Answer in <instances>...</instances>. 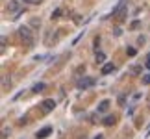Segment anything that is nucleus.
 <instances>
[{
	"mask_svg": "<svg viewBox=\"0 0 150 139\" xmlns=\"http://www.w3.org/2000/svg\"><path fill=\"white\" fill-rule=\"evenodd\" d=\"M139 24H141L139 21H134V22H132V24H130V28H132V30H135V28H139Z\"/></svg>",
	"mask_w": 150,
	"mask_h": 139,
	"instance_id": "17",
	"label": "nucleus"
},
{
	"mask_svg": "<svg viewBox=\"0 0 150 139\" xmlns=\"http://www.w3.org/2000/svg\"><path fill=\"white\" fill-rule=\"evenodd\" d=\"M45 87H47V85H45L43 82H39V84H35V85L32 87V91H33V93H43V91H45Z\"/></svg>",
	"mask_w": 150,
	"mask_h": 139,
	"instance_id": "11",
	"label": "nucleus"
},
{
	"mask_svg": "<svg viewBox=\"0 0 150 139\" xmlns=\"http://www.w3.org/2000/svg\"><path fill=\"white\" fill-rule=\"evenodd\" d=\"M115 123H117V117H115V115H108V117L102 121V124H104V126H113Z\"/></svg>",
	"mask_w": 150,
	"mask_h": 139,
	"instance_id": "8",
	"label": "nucleus"
},
{
	"mask_svg": "<svg viewBox=\"0 0 150 139\" xmlns=\"http://www.w3.org/2000/svg\"><path fill=\"white\" fill-rule=\"evenodd\" d=\"M8 85H11V82H9V80H8V78L4 76V84H2V87H4V91L8 89Z\"/></svg>",
	"mask_w": 150,
	"mask_h": 139,
	"instance_id": "16",
	"label": "nucleus"
},
{
	"mask_svg": "<svg viewBox=\"0 0 150 139\" xmlns=\"http://www.w3.org/2000/svg\"><path fill=\"white\" fill-rule=\"evenodd\" d=\"M145 67L148 69V71H150V54L146 56V61H145Z\"/></svg>",
	"mask_w": 150,
	"mask_h": 139,
	"instance_id": "19",
	"label": "nucleus"
},
{
	"mask_svg": "<svg viewBox=\"0 0 150 139\" xmlns=\"http://www.w3.org/2000/svg\"><path fill=\"white\" fill-rule=\"evenodd\" d=\"M95 61H96V65H100V63H104L106 61V54H104V52H96V56H95Z\"/></svg>",
	"mask_w": 150,
	"mask_h": 139,
	"instance_id": "9",
	"label": "nucleus"
},
{
	"mask_svg": "<svg viewBox=\"0 0 150 139\" xmlns=\"http://www.w3.org/2000/svg\"><path fill=\"white\" fill-rule=\"evenodd\" d=\"M130 72H132V74H139V72H141V67H137V65L130 67Z\"/></svg>",
	"mask_w": 150,
	"mask_h": 139,
	"instance_id": "14",
	"label": "nucleus"
},
{
	"mask_svg": "<svg viewBox=\"0 0 150 139\" xmlns=\"http://www.w3.org/2000/svg\"><path fill=\"white\" fill-rule=\"evenodd\" d=\"M96 139H104V137H102V135H98V137H96Z\"/></svg>",
	"mask_w": 150,
	"mask_h": 139,
	"instance_id": "20",
	"label": "nucleus"
},
{
	"mask_svg": "<svg viewBox=\"0 0 150 139\" xmlns=\"http://www.w3.org/2000/svg\"><path fill=\"white\" fill-rule=\"evenodd\" d=\"M19 35L26 45H33V33H32V30L28 26H21L19 28Z\"/></svg>",
	"mask_w": 150,
	"mask_h": 139,
	"instance_id": "1",
	"label": "nucleus"
},
{
	"mask_svg": "<svg viewBox=\"0 0 150 139\" xmlns=\"http://www.w3.org/2000/svg\"><path fill=\"white\" fill-rule=\"evenodd\" d=\"M54 108H56V100H52V98H47V100H43V102H41V109H43V113H50V111H54Z\"/></svg>",
	"mask_w": 150,
	"mask_h": 139,
	"instance_id": "4",
	"label": "nucleus"
},
{
	"mask_svg": "<svg viewBox=\"0 0 150 139\" xmlns=\"http://www.w3.org/2000/svg\"><path fill=\"white\" fill-rule=\"evenodd\" d=\"M8 11L9 13H17V15L22 13V9L19 8V2H17V0H11V2L8 4Z\"/></svg>",
	"mask_w": 150,
	"mask_h": 139,
	"instance_id": "5",
	"label": "nucleus"
},
{
	"mask_svg": "<svg viewBox=\"0 0 150 139\" xmlns=\"http://www.w3.org/2000/svg\"><path fill=\"white\" fill-rule=\"evenodd\" d=\"M108 109H109V100H102L98 104V108H96V111H98V113H106Z\"/></svg>",
	"mask_w": 150,
	"mask_h": 139,
	"instance_id": "7",
	"label": "nucleus"
},
{
	"mask_svg": "<svg viewBox=\"0 0 150 139\" xmlns=\"http://www.w3.org/2000/svg\"><path fill=\"white\" fill-rule=\"evenodd\" d=\"M96 84V80L95 78H91V76H83V78H80L78 82H76V87L78 89H89V87H93V85Z\"/></svg>",
	"mask_w": 150,
	"mask_h": 139,
	"instance_id": "3",
	"label": "nucleus"
},
{
	"mask_svg": "<svg viewBox=\"0 0 150 139\" xmlns=\"http://www.w3.org/2000/svg\"><path fill=\"white\" fill-rule=\"evenodd\" d=\"M113 69H115V65H113V63H106V65H104L102 67V74H109V72H113Z\"/></svg>",
	"mask_w": 150,
	"mask_h": 139,
	"instance_id": "10",
	"label": "nucleus"
},
{
	"mask_svg": "<svg viewBox=\"0 0 150 139\" xmlns=\"http://www.w3.org/2000/svg\"><path fill=\"white\" fill-rule=\"evenodd\" d=\"M126 54H128V56H135V48H132V46L126 48Z\"/></svg>",
	"mask_w": 150,
	"mask_h": 139,
	"instance_id": "18",
	"label": "nucleus"
},
{
	"mask_svg": "<svg viewBox=\"0 0 150 139\" xmlns=\"http://www.w3.org/2000/svg\"><path fill=\"white\" fill-rule=\"evenodd\" d=\"M21 2H24V4H32V6H37V4H41L43 0H21Z\"/></svg>",
	"mask_w": 150,
	"mask_h": 139,
	"instance_id": "13",
	"label": "nucleus"
},
{
	"mask_svg": "<svg viewBox=\"0 0 150 139\" xmlns=\"http://www.w3.org/2000/svg\"><path fill=\"white\" fill-rule=\"evenodd\" d=\"M50 134H52V128H50V126H45V128H41V130L37 132L35 137H37V139H45V137H48Z\"/></svg>",
	"mask_w": 150,
	"mask_h": 139,
	"instance_id": "6",
	"label": "nucleus"
},
{
	"mask_svg": "<svg viewBox=\"0 0 150 139\" xmlns=\"http://www.w3.org/2000/svg\"><path fill=\"white\" fill-rule=\"evenodd\" d=\"M143 84H145V85H150V74H145V76H143Z\"/></svg>",
	"mask_w": 150,
	"mask_h": 139,
	"instance_id": "15",
	"label": "nucleus"
},
{
	"mask_svg": "<svg viewBox=\"0 0 150 139\" xmlns=\"http://www.w3.org/2000/svg\"><path fill=\"white\" fill-rule=\"evenodd\" d=\"M126 15H128V9H126V4L120 0L119 6L113 9V17H117V21H124L126 19Z\"/></svg>",
	"mask_w": 150,
	"mask_h": 139,
	"instance_id": "2",
	"label": "nucleus"
},
{
	"mask_svg": "<svg viewBox=\"0 0 150 139\" xmlns=\"http://www.w3.org/2000/svg\"><path fill=\"white\" fill-rule=\"evenodd\" d=\"M59 17H61V9L57 8V9H54V11H52L50 19H52V21H57V19H59Z\"/></svg>",
	"mask_w": 150,
	"mask_h": 139,
	"instance_id": "12",
	"label": "nucleus"
}]
</instances>
